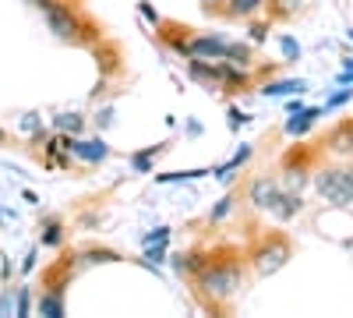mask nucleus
Masks as SVG:
<instances>
[{"mask_svg": "<svg viewBox=\"0 0 353 318\" xmlns=\"http://www.w3.org/2000/svg\"><path fill=\"white\" fill-rule=\"evenodd\" d=\"M283 53L290 57V61H297V57H301V46L293 43V39H283Z\"/></svg>", "mask_w": 353, "mask_h": 318, "instance_id": "17", "label": "nucleus"}, {"mask_svg": "<svg viewBox=\"0 0 353 318\" xmlns=\"http://www.w3.org/2000/svg\"><path fill=\"white\" fill-rule=\"evenodd\" d=\"M74 152L81 159H88V163H99L106 156V146H103V141H74Z\"/></svg>", "mask_w": 353, "mask_h": 318, "instance_id": "7", "label": "nucleus"}, {"mask_svg": "<svg viewBox=\"0 0 353 318\" xmlns=\"http://www.w3.org/2000/svg\"><path fill=\"white\" fill-rule=\"evenodd\" d=\"M286 258H290V244L286 241H269L265 248L254 251V269L261 276H272V272H279L286 266Z\"/></svg>", "mask_w": 353, "mask_h": 318, "instance_id": "3", "label": "nucleus"}, {"mask_svg": "<svg viewBox=\"0 0 353 318\" xmlns=\"http://www.w3.org/2000/svg\"><path fill=\"white\" fill-rule=\"evenodd\" d=\"M318 121V110H304V113H293V121L286 124V135H304L311 124Z\"/></svg>", "mask_w": 353, "mask_h": 318, "instance_id": "8", "label": "nucleus"}, {"mask_svg": "<svg viewBox=\"0 0 353 318\" xmlns=\"http://www.w3.org/2000/svg\"><path fill=\"white\" fill-rule=\"evenodd\" d=\"M46 25H50L61 39H71V36H74V18H71V8L53 4V8L46 11Z\"/></svg>", "mask_w": 353, "mask_h": 318, "instance_id": "6", "label": "nucleus"}, {"mask_svg": "<svg viewBox=\"0 0 353 318\" xmlns=\"http://www.w3.org/2000/svg\"><path fill=\"white\" fill-rule=\"evenodd\" d=\"M141 14H145V18H149V21H159V14H156V11H152L149 4H141Z\"/></svg>", "mask_w": 353, "mask_h": 318, "instance_id": "20", "label": "nucleus"}, {"mask_svg": "<svg viewBox=\"0 0 353 318\" xmlns=\"http://www.w3.org/2000/svg\"><path fill=\"white\" fill-rule=\"evenodd\" d=\"M261 4H265V0H230V14H241V18H248V14H254Z\"/></svg>", "mask_w": 353, "mask_h": 318, "instance_id": "12", "label": "nucleus"}, {"mask_svg": "<svg viewBox=\"0 0 353 318\" xmlns=\"http://www.w3.org/2000/svg\"><path fill=\"white\" fill-rule=\"evenodd\" d=\"M350 96H353V89H343V92H336V96L329 99V106H339V103H346Z\"/></svg>", "mask_w": 353, "mask_h": 318, "instance_id": "19", "label": "nucleus"}, {"mask_svg": "<svg viewBox=\"0 0 353 318\" xmlns=\"http://www.w3.org/2000/svg\"><path fill=\"white\" fill-rule=\"evenodd\" d=\"M57 128L78 135V131H81V117H78V113H61V117H57Z\"/></svg>", "mask_w": 353, "mask_h": 318, "instance_id": "13", "label": "nucleus"}, {"mask_svg": "<svg viewBox=\"0 0 353 318\" xmlns=\"http://www.w3.org/2000/svg\"><path fill=\"white\" fill-rule=\"evenodd\" d=\"M198 286L209 297L226 301V297H233V294L241 290V269L237 266H212V269H205L198 276Z\"/></svg>", "mask_w": 353, "mask_h": 318, "instance_id": "1", "label": "nucleus"}, {"mask_svg": "<svg viewBox=\"0 0 353 318\" xmlns=\"http://www.w3.org/2000/svg\"><path fill=\"white\" fill-rule=\"evenodd\" d=\"M314 184L329 206H350L353 201V170H321Z\"/></svg>", "mask_w": 353, "mask_h": 318, "instance_id": "2", "label": "nucleus"}, {"mask_svg": "<svg viewBox=\"0 0 353 318\" xmlns=\"http://www.w3.org/2000/svg\"><path fill=\"white\" fill-rule=\"evenodd\" d=\"M279 195H283L279 184L269 181V177H261V181L251 184V201H254L258 209H276V206H279Z\"/></svg>", "mask_w": 353, "mask_h": 318, "instance_id": "5", "label": "nucleus"}, {"mask_svg": "<svg viewBox=\"0 0 353 318\" xmlns=\"http://www.w3.org/2000/svg\"><path fill=\"white\" fill-rule=\"evenodd\" d=\"M248 57H251V53H248V46H233V43H230L226 61H233V64H248Z\"/></svg>", "mask_w": 353, "mask_h": 318, "instance_id": "14", "label": "nucleus"}, {"mask_svg": "<svg viewBox=\"0 0 353 318\" xmlns=\"http://www.w3.org/2000/svg\"><path fill=\"white\" fill-rule=\"evenodd\" d=\"M226 50H230V43L219 39V36H198L191 46H184L188 57H194V61H209V64H212V61H223Z\"/></svg>", "mask_w": 353, "mask_h": 318, "instance_id": "4", "label": "nucleus"}, {"mask_svg": "<svg viewBox=\"0 0 353 318\" xmlns=\"http://www.w3.org/2000/svg\"><path fill=\"white\" fill-rule=\"evenodd\" d=\"M265 96H290V92H304V81L293 78V81H276V85H265L261 89Z\"/></svg>", "mask_w": 353, "mask_h": 318, "instance_id": "10", "label": "nucleus"}, {"mask_svg": "<svg viewBox=\"0 0 353 318\" xmlns=\"http://www.w3.org/2000/svg\"><path fill=\"white\" fill-rule=\"evenodd\" d=\"M0 138H4V131H0Z\"/></svg>", "mask_w": 353, "mask_h": 318, "instance_id": "21", "label": "nucleus"}, {"mask_svg": "<svg viewBox=\"0 0 353 318\" xmlns=\"http://www.w3.org/2000/svg\"><path fill=\"white\" fill-rule=\"evenodd\" d=\"M159 149H149V152H141V156H134V166L145 173V170H149V163H152V156H156Z\"/></svg>", "mask_w": 353, "mask_h": 318, "instance_id": "16", "label": "nucleus"}, {"mask_svg": "<svg viewBox=\"0 0 353 318\" xmlns=\"http://www.w3.org/2000/svg\"><path fill=\"white\" fill-rule=\"evenodd\" d=\"M46 244H57V241H61V226H57V223H50L46 226V237H43Z\"/></svg>", "mask_w": 353, "mask_h": 318, "instance_id": "18", "label": "nucleus"}, {"mask_svg": "<svg viewBox=\"0 0 353 318\" xmlns=\"http://www.w3.org/2000/svg\"><path fill=\"white\" fill-rule=\"evenodd\" d=\"M279 219H290V216H297L301 212V195H279V206L272 209Z\"/></svg>", "mask_w": 353, "mask_h": 318, "instance_id": "9", "label": "nucleus"}, {"mask_svg": "<svg viewBox=\"0 0 353 318\" xmlns=\"http://www.w3.org/2000/svg\"><path fill=\"white\" fill-rule=\"evenodd\" d=\"M39 311H43V315H64L61 294H43V297H39Z\"/></svg>", "mask_w": 353, "mask_h": 318, "instance_id": "11", "label": "nucleus"}, {"mask_svg": "<svg viewBox=\"0 0 353 318\" xmlns=\"http://www.w3.org/2000/svg\"><path fill=\"white\" fill-rule=\"evenodd\" d=\"M230 209H233V198H223V201H219V206L212 209V223H219V219H223V216H226Z\"/></svg>", "mask_w": 353, "mask_h": 318, "instance_id": "15", "label": "nucleus"}]
</instances>
